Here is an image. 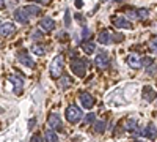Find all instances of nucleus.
Listing matches in <instances>:
<instances>
[{
    "label": "nucleus",
    "instance_id": "obj_1",
    "mask_svg": "<svg viewBox=\"0 0 157 142\" xmlns=\"http://www.w3.org/2000/svg\"><path fill=\"white\" fill-rule=\"evenodd\" d=\"M63 68H64V57L57 55L50 63V76L54 77V79H58V77L63 74Z\"/></svg>",
    "mask_w": 157,
    "mask_h": 142
},
{
    "label": "nucleus",
    "instance_id": "obj_2",
    "mask_svg": "<svg viewBox=\"0 0 157 142\" xmlns=\"http://www.w3.org/2000/svg\"><path fill=\"white\" fill-rule=\"evenodd\" d=\"M80 119H82L80 108H77L75 104H72V106H69L66 109V120L69 123H77V122H80Z\"/></svg>",
    "mask_w": 157,
    "mask_h": 142
},
{
    "label": "nucleus",
    "instance_id": "obj_3",
    "mask_svg": "<svg viewBox=\"0 0 157 142\" xmlns=\"http://www.w3.org/2000/svg\"><path fill=\"white\" fill-rule=\"evenodd\" d=\"M71 70L75 76L78 77H83L85 76V70H86V65H85V62L80 60V59H74L72 63H71Z\"/></svg>",
    "mask_w": 157,
    "mask_h": 142
},
{
    "label": "nucleus",
    "instance_id": "obj_4",
    "mask_svg": "<svg viewBox=\"0 0 157 142\" xmlns=\"http://www.w3.org/2000/svg\"><path fill=\"white\" fill-rule=\"evenodd\" d=\"M47 125H49V130H54V131L63 130V125H61V120H60L58 114H52L50 117L47 119Z\"/></svg>",
    "mask_w": 157,
    "mask_h": 142
},
{
    "label": "nucleus",
    "instance_id": "obj_5",
    "mask_svg": "<svg viewBox=\"0 0 157 142\" xmlns=\"http://www.w3.org/2000/svg\"><path fill=\"white\" fill-rule=\"evenodd\" d=\"M10 81L13 82V87H14V93L16 95H21L22 93V87H24V79L17 74H13L10 76Z\"/></svg>",
    "mask_w": 157,
    "mask_h": 142
},
{
    "label": "nucleus",
    "instance_id": "obj_6",
    "mask_svg": "<svg viewBox=\"0 0 157 142\" xmlns=\"http://www.w3.org/2000/svg\"><path fill=\"white\" fill-rule=\"evenodd\" d=\"M113 25L118 29H132V24H130V21H127L126 18H121V16H115L113 18Z\"/></svg>",
    "mask_w": 157,
    "mask_h": 142
},
{
    "label": "nucleus",
    "instance_id": "obj_7",
    "mask_svg": "<svg viewBox=\"0 0 157 142\" xmlns=\"http://www.w3.org/2000/svg\"><path fill=\"white\" fill-rule=\"evenodd\" d=\"M80 103H82V106L83 108H86V109H91L94 106V98L91 96L90 93H86V92H83V93H80Z\"/></svg>",
    "mask_w": 157,
    "mask_h": 142
},
{
    "label": "nucleus",
    "instance_id": "obj_8",
    "mask_svg": "<svg viewBox=\"0 0 157 142\" xmlns=\"http://www.w3.org/2000/svg\"><path fill=\"white\" fill-rule=\"evenodd\" d=\"M16 32V27H14V24H11V22H3L2 24V29H0V36H10Z\"/></svg>",
    "mask_w": 157,
    "mask_h": 142
},
{
    "label": "nucleus",
    "instance_id": "obj_9",
    "mask_svg": "<svg viewBox=\"0 0 157 142\" xmlns=\"http://www.w3.org/2000/svg\"><path fill=\"white\" fill-rule=\"evenodd\" d=\"M126 62H127V65H129L130 68H134V70H138V68L143 65L141 60L138 59V55H135V54H130V55H127Z\"/></svg>",
    "mask_w": 157,
    "mask_h": 142
},
{
    "label": "nucleus",
    "instance_id": "obj_10",
    "mask_svg": "<svg viewBox=\"0 0 157 142\" xmlns=\"http://www.w3.org/2000/svg\"><path fill=\"white\" fill-rule=\"evenodd\" d=\"M141 134L145 136V137H148V139H151V140H154V139L157 137V128H155L152 123H149V125L145 128V131H141Z\"/></svg>",
    "mask_w": 157,
    "mask_h": 142
},
{
    "label": "nucleus",
    "instance_id": "obj_11",
    "mask_svg": "<svg viewBox=\"0 0 157 142\" xmlns=\"http://www.w3.org/2000/svg\"><path fill=\"white\" fill-rule=\"evenodd\" d=\"M113 36H115V35H112L110 32L104 30V32H101V33H99V36H98V41H99L101 44H110V43L113 41Z\"/></svg>",
    "mask_w": 157,
    "mask_h": 142
},
{
    "label": "nucleus",
    "instance_id": "obj_12",
    "mask_svg": "<svg viewBox=\"0 0 157 142\" xmlns=\"http://www.w3.org/2000/svg\"><path fill=\"white\" fill-rule=\"evenodd\" d=\"M96 65L99 67V68H107L109 67V63H110V60H109V55L105 54V52H101L98 57H96Z\"/></svg>",
    "mask_w": 157,
    "mask_h": 142
},
{
    "label": "nucleus",
    "instance_id": "obj_13",
    "mask_svg": "<svg viewBox=\"0 0 157 142\" xmlns=\"http://www.w3.org/2000/svg\"><path fill=\"white\" fill-rule=\"evenodd\" d=\"M14 19H16L17 22H21V24H27V22L30 21V18L27 16V13H25L22 8L17 10V11H14Z\"/></svg>",
    "mask_w": 157,
    "mask_h": 142
},
{
    "label": "nucleus",
    "instance_id": "obj_14",
    "mask_svg": "<svg viewBox=\"0 0 157 142\" xmlns=\"http://www.w3.org/2000/svg\"><path fill=\"white\" fill-rule=\"evenodd\" d=\"M25 13H27V16L32 19V18H35V16H38L39 14V13H41V10H39L36 5H27V6H24L22 8Z\"/></svg>",
    "mask_w": 157,
    "mask_h": 142
},
{
    "label": "nucleus",
    "instance_id": "obj_15",
    "mask_svg": "<svg viewBox=\"0 0 157 142\" xmlns=\"http://www.w3.org/2000/svg\"><path fill=\"white\" fill-rule=\"evenodd\" d=\"M124 130L129 131V133H137V130H138V123H137V120H134V119L126 120V122H124Z\"/></svg>",
    "mask_w": 157,
    "mask_h": 142
},
{
    "label": "nucleus",
    "instance_id": "obj_16",
    "mask_svg": "<svg viewBox=\"0 0 157 142\" xmlns=\"http://www.w3.org/2000/svg\"><path fill=\"white\" fill-rule=\"evenodd\" d=\"M41 27H43L44 30L50 32V30L55 29V22H54V19H50V18H43V19H41Z\"/></svg>",
    "mask_w": 157,
    "mask_h": 142
},
{
    "label": "nucleus",
    "instance_id": "obj_17",
    "mask_svg": "<svg viewBox=\"0 0 157 142\" xmlns=\"http://www.w3.org/2000/svg\"><path fill=\"white\" fill-rule=\"evenodd\" d=\"M17 59H19V62L22 63V65H25V67H29V68H33V67H35L33 60H32L27 54H19V55H17Z\"/></svg>",
    "mask_w": 157,
    "mask_h": 142
},
{
    "label": "nucleus",
    "instance_id": "obj_18",
    "mask_svg": "<svg viewBox=\"0 0 157 142\" xmlns=\"http://www.w3.org/2000/svg\"><path fill=\"white\" fill-rule=\"evenodd\" d=\"M44 137H46V142H60V139L54 130H46Z\"/></svg>",
    "mask_w": 157,
    "mask_h": 142
},
{
    "label": "nucleus",
    "instance_id": "obj_19",
    "mask_svg": "<svg viewBox=\"0 0 157 142\" xmlns=\"http://www.w3.org/2000/svg\"><path fill=\"white\" fill-rule=\"evenodd\" d=\"M143 98L148 99V101H151V99L155 98V92H154L152 88H149V87H145V90H143Z\"/></svg>",
    "mask_w": 157,
    "mask_h": 142
},
{
    "label": "nucleus",
    "instance_id": "obj_20",
    "mask_svg": "<svg viewBox=\"0 0 157 142\" xmlns=\"http://www.w3.org/2000/svg\"><path fill=\"white\" fill-rule=\"evenodd\" d=\"M137 19H148V16H149V11L146 10V8H140V10H137Z\"/></svg>",
    "mask_w": 157,
    "mask_h": 142
},
{
    "label": "nucleus",
    "instance_id": "obj_21",
    "mask_svg": "<svg viewBox=\"0 0 157 142\" xmlns=\"http://www.w3.org/2000/svg\"><path fill=\"white\" fill-rule=\"evenodd\" d=\"M32 49H33V52H35L36 55H39V57L46 55V47H44V46H41V44H35Z\"/></svg>",
    "mask_w": 157,
    "mask_h": 142
},
{
    "label": "nucleus",
    "instance_id": "obj_22",
    "mask_svg": "<svg viewBox=\"0 0 157 142\" xmlns=\"http://www.w3.org/2000/svg\"><path fill=\"white\" fill-rule=\"evenodd\" d=\"M82 49H83L85 54L90 55V54L94 52V44H93V43H83V44H82Z\"/></svg>",
    "mask_w": 157,
    "mask_h": 142
},
{
    "label": "nucleus",
    "instance_id": "obj_23",
    "mask_svg": "<svg viewBox=\"0 0 157 142\" xmlns=\"http://www.w3.org/2000/svg\"><path fill=\"white\" fill-rule=\"evenodd\" d=\"M94 131L96 133H104V131H105V122H104V120L96 122L94 123Z\"/></svg>",
    "mask_w": 157,
    "mask_h": 142
},
{
    "label": "nucleus",
    "instance_id": "obj_24",
    "mask_svg": "<svg viewBox=\"0 0 157 142\" xmlns=\"http://www.w3.org/2000/svg\"><path fill=\"white\" fill-rule=\"evenodd\" d=\"M149 49L152 51V52H155V54H157V35H155V36H152L151 40H149Z\"/></svg>",
    "mask_w": 157,
    "mask_h": 142
},
{
    "label": "nucleus",
    "instance_id": "obj_25",
    "mask_svg": "<svg viewBox=\"0 0 157 142\" xmlns=\"http://www.w3.org/2000/svg\"><path fill=\"white\" fill-rule=\"evenodd\" d=\"M69 85H71V79L68 76H63L60 79V87H69Z\"/></svg>",
    "mask_w": 157,
    "mask_h": 142
},
{
    "label": "nucleus",
    "instance_id": "obj_26",
    "mask_svg": "<svg viewBox=\"0 0 157 142\" xmlns=\"http://www.w3.org/2000/svg\"><path fill=\"white\" fill-rule=\"evenodd\" d=\"M43 36H44V35H43L41 30H36V29H35V30L32 32V38H33V40H41Z\"/></svg>",
    "mask_w": 157,
    "mask_h": 142
},
{
    "label": "nucleus",
    "instance_id": "obj_27",
    "mask_svg": "<svg viewBox=\"0 0 157 142\" xmlns=\"http://www.w3.org/2000/svg\"><path fill=\"white\" fill-rule=\"evenodd\" d=\"M93 122H94V114H93V112H90L86 117H85V125H91Z\"/></svg>",
    "mask_w": 157,
    "mask_h": 142
},
{
    "label": "nucleus",
    "instance_id": "obj_28",
    "mask_svg": "<svg viewBox=\"0 0 157 142\" xmlns=\"http://www.w3.org/2000/svg\"><path fill=\"white\" fill-rule=\"evenodd\" d=\"M141 63H143V65H145V67H151L152 63H154V60H152L151 57H145V59L141 60Z\"/></svg>",
    "mask_w": 157,
    "mask_h": 142
},
{
    "label": "nucleus",
    "instance_id": "obj_29",
    "mask_svg": "<svg viewBox=\"0 0 157 142\" xmlns=\"http://www.w3.org/2000/svg\"><path fill=\"white\" fill-rule=\"evenodd\" d=\"M30 142H46V139H43L41 134H33V137H32Z\"/></svg>",
    "mask_w": 157,
    "mask_h": 142
},
{
    "label": "nucleus",
    "instance_id": "obj_30",
    "mask_svg": "<svg viewBox=\"0 0 157 142\" xmlns=\"http://www.w3.org/2000/svg\"><path fill=\"white\" fill-rule=\"evenodd\" d=\"M64 25H66V27H69V25H71V16H69V11L64 13Z\"/></svg>",
    "mask_w": 157,
    "mask_h": 142
},
{
    "label": "nucleus",
    "instance_id": "obj_31",
    "mask_svg": "<svg viewBox=\"0 0 157 142\" xmlns=\"http://www.w3.org/2000/svg\"><path fill=\"white\" fill-rule=\"evenodd\" d=\"M157 71V67H155V63H152L151 67H148V74H154Z\"/></svg>",
    "mask_w": 157,
    "mask_h": 142
},
{
    "label": "nucleus",
    "instance_id": "obj_32",
    "mask_svg": "<svg viewBox=\"0 0 157 142\" xmlns=\"http://www.w3.org/2000/svg\"><path fill=\"white\" fill-rule=\"evenodd\" d=\"M90 33H91V32H90L86 27H83V30H82V36H83V38H90Z\"/></svg>",
    "mask_w": 157,
    "mask_h": 142
},
{
    "label": "nucleus",
    "instance_id": "obj_33",
    "mask_svg": "<svg viewBox=\"0 0 157 142\" xmlns=\"http://www.w3.org/2000/svg\"><path fill=\"white\" fill-rule=\"evenodd\" d=\"M33 2H38V3H43V5H47L49 0H33Z\"/></svg>",
    "mask_w": 157,
    "mask_h": 142
},
{
    "label": "nucleus",
    "instance_id": "obj_34",
    "mask_svg": "<svg viewBox=\"0 0 157 142\" xmlns=\"http://www.w3.org/2000/svg\"><path fill=\"white\" fill-rule=\"evenodd\" d=\"M2 8H5V2H3V0H0V10H2Z\"/></svg>",
    "mask_w": 157,
    "mask_h": 142
},
{
    "label": "nucleus",
    "instance_id": "obj_35",
    "mask_svg": "<svg viewBox=\"0 0 157 142\" xmlns=\"http://www.w3.org/2000/svg\"><path fill=\"white\" fill-rule=\"evenodd\" d=\"M0 29H2V24H0Z\"/></svg>",
    "mask_w": 157,
    "mask_h": 142
},
{
    "label": "nucleus",
    "instance_id": "obj_36",
    "mask_svg": "<svg viewBox=\"0 0 157 142\" xmlns=\"http://www.w3.org/2000/svg\"><path fill=\"white\" fill-rule=\"evenodd\" d=\"M155 104H157V101H155Z\"/></svg>",
    "mask_w": 157,
    "mask_h": 142
},
{
    "label": "nucleus",
    "instance_id": "obj_37",
    "mask_svg": "<svg viewBox=\"0 0 157 142\" xmlns=\"http://www.w3.org/2000/svg\"><path fill=\"white\" fill-rule=\"evenodd\" d=\"M140 142H143V140H140Z\"/></svg>",
    "mask_w": 157,
    "mask_h": 142
}]
</instances>
